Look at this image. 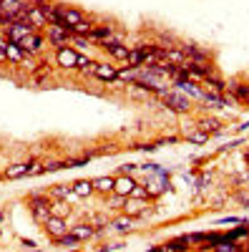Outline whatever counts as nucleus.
<instances>
[{
	"instance_id": "obj_16",
	"label": "nucleus",
	"mask_w": 249,
	"mask_h": 252,
	"mask_svg": "<svg viewBox=\"0 0 249 252\" xmlns=\"http://www.w3.org/2000/svg\"><path fill=\"white\" fill-rule=\"evenodd\" d=\"M28 3H26V0H3V3H0V10H3V13H8V15H18L20 10H23Z\"/></svg>"
},
{
	"instance_id": "obj_13",
	"label": "nucleus",
	"mask_w": 249,
	"mask_h": 252,
	"mask_svg": "<svg viewBox=\"0 0 249 252\" xmlns=\"http://www.w3.org/2000/svg\"><path fill=\"white\" fill-rule=\"evenodd\" d=\"M33 169V164H13L5 169V179H20V177H28Z\"/></svg>"
},
{
	"instance_id": "obj_40",
	"label": "nucleus",
	"mask_w": 249,
	"mask_h": 252,
	"mask_svg": "<svg viewBox=\"0 0 249 252\" xmlns=\"http://www.w3.org/2000/svg\"><path fill=\"white\" fill-rule=\"evenodd\" d=\"M0 3H3V0H0Z\"/></svg>"
},
{
	"instance_id": "obj_10",
	"label": "nucleus",
	"mask_w": 249,
	"mask_h": 252,
	"mask_svg": "<svg viewBox=\"0 0 249 252\" xmlns=\"http://www.w3.org/2000/svg\"><path fill=\"white\" fill-rule=\"evenodd\" d=\"M28 23L35 28V31H40V28H48V20H46V13L40 10V8H35L33 3H30V8H28Z\"/></svg>"
},
{
	"instance_id": "obj_25",
	"label": "nucleus",
	"mask_w": 249,
	"mask_h": 252,
	"mask_svg": "<svg viewBox=\"0 0 249 252\" xmlns=\"http://www.w3.org/2000/svg\"><path fill=\"white\" fill-rule=\"evenodd\" d=\"M113 227H116V229H121V232H129V229L134 227V217L123 215V217H118V220L113 222Z\"/></svg>"
},
{
	"instance_id": "obj_14",
	"label": "nucleus",
	"mask_w": 249,
	"mask_h": 252,
	"mask_svg": "<svg viewBox=\"0 0 249 252\" xmlns=\"http://www.w3.org/2000/svg\"><path fill=\"white\" fill-rule=\"evenodd\" d=\"M91 182H93V189H96V192H101V194H111L113 192V184H116L113 177H96Z\"/></svg>"
},
{
	"instance_id": "obj_29",
	"label": "nucleus",
	"mask_w": 249,
	"mask_h": 252,
	"mask_svg": "<svg viewBox=\"0 0 249 252\" xmlns=\"http://www.w3.org/2000/svg\"><path fill=\"white\" fill-rule=\"evenodd\" d=\"M111 35H113L111 33V26L109 28H93L91 31V38H101V40H111Z\"/></svg>"
},
{
	"instance_id": "obj_35",
	"label": "nucleus",
	"mask_w": 249,
	"mask_h": 252,
	"mask_svg": "<svg viewBox=\"0 0 249 252\" xmlns=\"http://www.w3.org/2000/svg\"><path fill=\"white\" fill-rule=\"evenodd\" d=\"M237 199H239L244 207H249V194H247V192H239V194H237Z\"/></svg>"
},
{
	"instance_id": "obj_33",
	"label": "nucleus",
	"mask_w": 249,
	"mask_h": 252,
	"mask_svg": "<svg viewBox=\"0 0 249 252\" xmlns=\"http://www.w3.org/2000/svg\"><path fill=\"white\" fill-rule=\"evenodd\" d=\"M88 63H91V61H88L86 56H78V63H76V68H86Z\"/></svg>"
},
{
	"instance_id": "obj_24",
	"label": "nucleus",
	"mask_w": 249,
	"mask_h": 252,
	"mask_svg": "<svg viewBox=\"0 0 249 252\" xmlns=\"http://www.w3.org/2000/svg\"><path fill=\"white\" fill-rule=\"evenodd\" d=\"M212 250H214V252H237V250H239V245H237V242H232V240H221V242H217Z\"/></svg>"
},
{
	"instance_id": "obj_6",
	"label": "nucleus",
	"mask_w": 249,
	"mask_h": 252,
	"mask_svg": "<svg viewBox=\"0 0 249 252\" xmlns=\"http://www.w3.org/2000/svg\"><path fill=\"white\" fill-rule=\"evenodd\" d=\"M68 229H71V227L66 224V220H63V217H53V215H51V217H48V222H46V232H48L53 240L63 237V235L68 232Z\"/></svg>"
},
{
	"instance_id": "obj_17",
	"label": "nucleus",
	"mask_w": 249,
	"mask_h": 252,
	"mask_svg": "<svg viewBox=\"0 0 249 252\" xmlns=\"http://www.w3.org/2000/svg\"><path fill=\"white\" fill-rule=\"evenodd\" d=\"M68 232H71V235L81 242V240H88V237H93V235H96V229H93L91 224H76V227H71V229H68Z\"/></svg>"
},
{
	"instance_id": "obj_18",
	"label": "nucleus",
	"mask_w": 249,
	"mask_h": 252,
	"mask_svg": "<svg viewBox=\"0 0 249 252\" xmlns=\"http://www.w3.org/2000/svg\"><path fill=\"white\" fill-rule=\"evenodd\" d=\"M93 192H96L93 182H88V179H78V182L73 184V194H76V197H91Z\"/></svg>"
},
{
	"instance_id": "obj_12",
	"label": "nucleus",
	"mask_w": 249,
	"mask_h": 252,
	"mask_svg": "<svg viewBox=\"0 0 249 252\" xmlns=\"http://www.w3.org/2000/svg\"><path fill=\"white\" fill-rule=\"evenodd\" d=\"M174 86L179 89V91H184V94H192V96H196V98H201L204 96V91L201 89H196V83L189 78V81H186V78H176L174 81Z\"/></svg>"
},
{
	"instance_id": "obj_3",
	"label": "nucleus",
	"mask_w": 249,
	"mask_h": 252,
	"mask_svg": "<svg viewBox=\"0 0 249 252\" xmlns=\"http://www.w3.org/2000/svg\"><path fill=\"white\" fill-rule=\"evenodd\" d=\"M30 33H35V28L30 23H13V26L5 28V38L10 40V43H20V40H23L26 35H30Z\"/></svg>"
},
{
	"instance_id": "obj_19",
	"label": "nucleus",
	"mask_w": 249,
	"mask_h": 252,
	"mask_svg": "<svg viewBox=\"0 0 249 252\" xmlns=\"http://www.w3.org/2000/svg\"><path fill=\"white\" fill-rule=\"evenodd\" d=\"M93 76H98L103 81H118V71L113 66H109V63H98V68H96Z\"/></svg>"
},
{
	"instance_id": "obj_28",
	"label": "nucleus",
	"mask_w": 249,
	"mask_h": 252,
	"mask_svg": "<svg viewBox=\"0 0 249 252\" xmlns=\"http://www.w3.org/2000/svg\"><path fill=\"white\" fill-rule=\"evenodd\" d=\"M53 242H55V245H60V247H76V245H78V240H76L71 232H66L63 237H58V240H53Z\"/></svg>"
},
{
	"instance_id": "obj_34",
	"label": "nucleus",
	"mask_w": 249,
	"mask_h": 252,
	"mask_svg": "<svg viewBox=\"0 0 249 252\" xmlns=\"http://www.w3.org/2000/svg\"><path fill=\"white\" fill-rule=\"evenodd\" d=\"M58 169H63V164H58V161H51L46 166V172H58Z\"/></svg>"
},
{
	"instance_id": "obj_31",
	"label": "nucleus",
	"mask_w": 249,
	"mask_h": 252,
	"mask_svg": "<svg viewBox=\"0 0 249 252\" xmlns=\"http://www.w3.org/2000/svg\"><path fill=\"white\" fill-rule=\"evenodd\" d=\"M71 40H73L78 48H88L91 46V38L88 35H71Z\"/></svg>"
},
{
	"instance_id": "obj_5",
	"label": "nucleus",
	"mask_w": 249,
	"mask_h": 252,
	"mask_svg": "<svg viewBox=\"0 0 249 252\" xmlns=\"http://www.w3.org/2000/svg\"><path fill=\"white\" fill-rule=\"evenodd\" d=\"M18 46H20V48H23L26 53H30V56H33V53H40V48H43V46H46V38H43V35H40V33L35 31V33H30V35H26V38H23V40H20V43H18Z\"/></svg>"
},
{
	"instance_id": "obj_36",
	"label": "nucleus",
	"mask_w": 249,
	"mask_h": 252,
	"mask_svg": "<svg viewBox=\"0 0 249 252\" xmlns=\"http://www.w3.org/2000/svg\"><path fill=\"white\" fill-rule=\"evenodd\" d=\"M33 5H35V8H46L48 0H33Z\"/></svg>"
},
{
	"instance_id": "obj_38",
	"label": "nucleus",
	"mask_w": 249,
	"mask_h": 252,
	"mask_svg": "<svg viewBox=\"0 0 249 252\" xmlns=\"http://www.w3.org/2000/svg\"><path fill=\"white\" fill-rule=\"evenodd\" d=\"M149 252H164V247H154V250H149Z\"/></svg>"
},
{
	"instance_id": "obj_8",
	"label": "nucleus",
	"mask_w": 249,
	"mask_h": 252,
	"mask_svg": "<svg viewBox=\"0 0 249 252\" xmlns=\"http://www.w3.org/2000/svg\"><path fill=\"white\" fill-rule=\"evenodd\" d=\"M123 212H126L129 217H143V215H149V209H146V204H143V199L126 197V204H123Z\"/></svg>"
},
{
	"instance_id": "obj_1",
	"label": "nucleus",
	"mask_w": 249,
	"mask_h": 252,
	"mask_svg": "<svg viewBox=\"0 0 249 252\" xmlns=\"http://www.w3.org/2000/svg\"><path fill=\"white\" fill-rule=\"evenodd\" d=\"M51 204L53 199L48 194H30L28 197V207H30V212H33V220L40 222V224H46L48 217H51Z\"/></svg>"
},
{
	"instance_id": "obj_11",
	"label": "nucleus",
	"mask_w": 249,
	"mask_h": 252,
	"mask_svg": "<svg viewBox=\"0 0 249 252\" xmlns=\"http://www.w3.org/2000/svg\"><path fill=\"white\" fill-rule=\"evenodd\" d=\"M103 48H106V53H111V56L118 58V61H126V58H129V46H121L118 40H106V43H103Z\"/></svg>"
},
{
	"instance_id": "obj_15",
	"label": "nucleus",
	"mask_w": 249,
	"mask_h": 252,
	"mask_svg": "<svg viewBox=\"0 0 249 252\" xmlns=\"http://www.w3.org/2000/svg\"><path fill=\"white\" fill-rule=\"evenodd\" d=\"M5 53H8V63H15V66L26 61V51L20 48L18 43H8V46H5Z\"/></svg>"
},
{
	"instance_id": "obj_37",
	"label": "nucleus",
	"mask_w": 249,
	"mask_h": 252,
	"mask_svg": "<svg viewBox=\"0 0 249 252\" xmlns=\"http://www.w3.org/2000/svg\"><path fill=\"white\" fill-rule=\"evenodd\" d=\"M0 63H8V53H5V48H0Z\"/></svg>"
},
{
	"instance_id": "obj_22",
	"label": "nucleus",
	"mask_w": 249,
	"mask_h": 252,
	"mask_svg": "<svg viewBox=\"0 0 249 252\" xmlns=\"http://www.w3.org/2000/svg\"><path fill=\"white\" fill-rule=\"evenodd\" d=\"M71 194H73V187H66V184H58V187H53V189H51V199H55V202L68 199Z\"/></svg>"
},
{
	"instance_id": "obj_21",
	"label": "nucleus",
	"mask_w": 249,
	"mask_h": 252,
	"mask_svg": "<svg viewBox=\"0 0 249 252\" xmlns=\"http://www.w3.org/2000/svg\"><path fill=\"white\" fill-rule=\"evenodd\" d=\"M181 51L186 53V58H189L192 63H206V58H209V56H206L201 48H196V46H184Z\"/></svg>"
},
{
	"instance_id": "obj_9",
	"label": "nucleus",
	"mask_w": 249,
	"mask_h": 252,
	"mask_svg": "<svg viewBox=\"0 0 249 252\" xmlns=\"http://www.w3.org/2000/svg\"><path fill=\"white\" fill-rule=\"evenodd\" d=\"M134 189H136V179H131V177H118V179H116V184H113V194L131 197Z\"/></svg>"
},
{
	"instance_id": "obj_30",
	"label": "nucleus",
	"mask_w": 249,
	"mask_h": 252,
	"mask_svg": "<svg viewBox=\"0 0 249 252\" xmlns=\"http://www.w3.org/2000/svg\"><path fill=\"white\" fill-rule=\"evenodd\" d=\"M189 141L192 144H206V141H209V134H206V131H192Z\"/></svg>"
},
{
	"instance_id": "obj_32",
	"label": "nucleus",
	"mask_w": 249,
	"mask_h": 252,
	"mask_svg": "<svg viewBox=\"0 0 249 252\" xmlns=\"http://www.w3.org/2000/svg\"><path fill=\"white\" fill-rule=\"evenodd\" d=\"M131 197H134V199H143V202H146V199H149V189H146V187H138V184H136V189L131 192Z\"/></svg>"
},
{
	"instance_id": "obj_23",
	"label": "nucleus",
	"mask_w": 249,
	"mask_h": 252,
	"mask_svg": "<svg viewBox=\"0 0 249 252\" xmlns=\"http://www.w3.org/2000/svg\"><path fill=\"white\" fill-rule=\"evenodd\" d=\"M199 129L206 131V134H219V131H221V124H219L217 119H201V121H199Z\"/></svg>"
},
{
	"instance_id": "obj_2",
	"label": "nucleus",
	"mask_w": 249,
	"mask_h": 252,
	"mask_svg": "<svg viewBox=\"0 0 249 252\" xmlns=\"http://www.w3.org/2000/svg\"><path fill=\"white\" fill-rule=\"evenodd\" d=\"M164 103H166L171 111H176V114H186V111L192 109L189 98H186L184 94H179V91H166V94H164Z\"/></svg>"
},
{
	"instance_id": "obj_20",
	"label": "nucleus",
	"mask_w": 249,
	"mask_h": 252,
	"mask_svg": "<svg viewBox=\"0 0 249 252\" xmlns=\"http://www.w3.org/2000/svg\"><path fill=\"white\" fill-rule=\"evenodd\" d=\"M189 235H186V237H179V240H171V242H166L164 245V252H186V250H189Z\"/></svg>"
},
{
	"instance_id": "obj_27",
	"label": "nucleus",
	"mask_w": 249,
	"mask_h": 252,
	"mask_svg": "<svg viewBox=\"0 0 249 252\" xmlns=\"http://www.w3.org/2000/svg\"><path fill=\"white\" fill-rule=\"evenodd\" d=\"M201 101H206V103H212V106H224V96H217V94H206L204 91V96H201Z\"/></svg>"
},
{
	"instance_id": "obj_39",
	"label": "nucleus",
	"mask_w": 249,
	"mask_h": 252,
	"mask_svg": "<svg viewBox=\"0 0 249 252\" xmlns=\"http://www.w3.org/2000/svg\"><path fill=\"white\" fill-rule=\"evenodd\" d=\"M244 159H247V164H249V152H247V154H244Z\"/></svg>"
},
{
	"instance_id": "obj_26",
	"label": "nucleus",
	"mask_w": 249,
	"mask_h": 252,
	"mask_svg": "<svg viewBox=\"0 0 249 252\" xmlns=\"http://www.w3.org/2000/svg\"><path fill=\"white\" fill-rule=\"evenodd\" d=\"M91 31H93V26L88 23V20H83V23H78V26L71 28L73 35H88V38H91Z\"/></svg>"
},
{
	"instance_id": "obj_7",
	"label": "nucleus",
	"mask_w": 249,
	"mask_h": 252,
	"mask_svg": "<svg viewBox=\"0 0 249 252\" xmlns=\"http://www.w3.org/2000/svg\"><path fill=\"white\" fill-rule=\"evenodd\" d=\"M78 56H81V53H76V51H73V48H68V46L55 51V61H58V66H63V68H76Z\"/></svg>"
},
{
	"instance_id": "obj_4",
	"label": "nucleus",
	"mask_w": 249,
	"mask_h": 252,
	"mask_svg": "<svg viewBox=\"0 0 249 252\" xmlns=\"http://www.w3.org/2000/svg\"><path fill=\"white\" fill-rule=\"evenodd\" d=\"M48 40H51V46H55V51L66 48L68 40H71V33L60 26H48Z\"/></svg>"
}]
</instances>
